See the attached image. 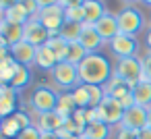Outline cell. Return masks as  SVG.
<instances>
[{"mask_svg":"<svg viewBox=\"0 0 151 139\" xmlns=\"http://www.w3.org/2000/svg\"><path fill=\"white\" fill-rule=\"evenodd\" d=\"M64 139H81V137H77V135H66Z\"/></svg>","mask_w":151,"mask_h":139,"instance_id":"7bdbcfd3","label":"cell"},{"mask_svg":"<svg viewBox=\"0 0 151 139\" xmlns=\"http://www.w3.org/2000/svg\"><path fill=\"white\" fill-rule=\"evenodd\" d=\"M147 127L151 129V108H147Z\"/></svg>","mask_w":151,"mask_h":139,"instance_id":"b9f144b4","label":"cell"},{"mask_svg":"<svg viewBox=\"0 0 151 139\" xmlns=\"http://www.w3.org/2000/svg\"><path fill=\"white\" fill-rule=\"evenodd\" d=\"M73 98L77 102L79 108H91V93H89V85L81 83L73 89Z\"/></svg>","mask_w":151,"mask_h":139,"instance_id":"484cf974","label":"cell"},{"mask_svg":"<svg viewBox=\"0 0 151 139\" xmlns=\"http://www.w3.org/2000/svg\"><path fill=\"white\" fill-rule=\"evenodd\" d=\"M137 139H151V129H149V127H145V129L137 131Z\"/></svg>","mask_w":151,"mask_h":139,"instance_id":"f35d334b","label":"cell"},{"mask_svg":"<svg viewBox=\"0 0 151 139\" xmlns=\"http://www.w3.org/2000/svg\"><path fill=\"white\" fill-rule=\"evenodd\" d=\"M81 137H85V139H108L110 137V125H106L101 120L89 122L85 127V131H83Z\"/></svg>","mask_w":151,"mask_h":139,"instance_id":"7402d4cb","label":"cell"},{"mask_svg":"<svg viewBox=\"0 0 151 139\" xmlns=\"http://www.w3.org/2000/svg\"><path fill=\"white\" fill-rule=\"evenodd\" d=\"M124 2H137V0H124Z\"/></svg>","mask_w":151,"mask_h":139,"instance_id":"f6af8a7d","label":"cell"},{"mask_svg":"<svg viewBox=\"0 0 151 139\" xmlns=\"http://www.w3.org/2000/svg\"><path fill=\"white\" fill-rule=\"evenodd\" d=\"M64 116H60L56 110H52V112H46V114H40V125H37V129L42 131V133H58L62 127H64Z\"/></svg>","mask_w":151,"mask_h":139,"instance_id":"e0dca14e","label":"cell"},{"mask_svg":"<svg viewBox=\"0 0 151 139\" xmlns=\"http://www.w3.org/2000/svg\"><path fill=\"white\" fill-rule=\"evenodd\" d=\"M95 110H97L99 120H101V122H106V125L122 122V116H124V106H122L116 98H112V96H106V98H104V102H101Z\"/></svg>","mask_w":151,"mask_h":139,"instance_id":"8992f818","label":"cell"},{"mask_svg":"<svg viewBox=\"0 0 151 139\" xmlns=\"http://www.w3.org/2000/svg\"><path fill=\"white\" fill-rule=\"evenodd\" d=\"M21 131H23V129H21V127L17 125V120H15L13 116H9V118H4V120H2V137H11V139H17Z\"/></svg>","mask_w":151,"mask_h":139,"instance_id":"f1b7e54d","label":"cell"},{"mask_svg":"<svg viewBox=\"0 0 151 139\" xmlns=\"http://www.w3.org/2000/svg\"><path fill=\"white\" fill-rule=\"evenodd\" d=\"M11 56L17 60V64H23V67H29L31 62H35V56H37V48L29 42H19L15 46H11Z\"/></svg>","mask_w":151,"mask_h":139,"instance_id":"8fae6325","label":"cell"},{"mask_svg":"<svg viewBox=\"0 0 151 139\" xmlns=\"http://www.w3.org/2000/svg\"><path fill=\"white\" fill-rule=\"evenodd\" d=\"M13 118L17 120V125L25 131V129H29V127H33L31 125V118H29V112H25V110H17L15 114H13Z\"/></svg>","mask_w":151,"mask_h":139,"instance_id":"4dcf8cb0","label":"cell"},{"mask_svg":"<svg viewBox=\"0 0 151 139\" xmlns=\"http://www.w3.org/2000/svg\"><path fill=\"white\" fill-rule=\"evenodd\" d=\"M64 19L68 23H85V11H83V7L64 9Z\"/></svg>","mask_w":151,"mask_h":139,"instance_id":"f546056e","label":"cell"},{"mask_svg":"<svg viewBox=\"0 0 151 139\" xmlns=\"http://www.w3.org/2000/svg\"><path fill=\"white\" fill-rule=\"evenodd\" d=\"M0 38H4L9 42V46H15L19 42L25 40V25H17V23H9V21H0Z\"/></svg>","mask_w":151,"mask_h":139,"instance_id":"2e32d148","label":"cell"},{"mask_svg":"<svg viewBox=\"0 0 151 139\" xmlns=\"http://www.w3.org/2000/svg\"><path fill=\"white\" fill-rule=\"evenodd\" d=\"M143 79L151 81V52L143 58Z\"/></svg>","mask_w":151,"mask_h":139,"instance_id":"836d02e7","label":"cell"},{"mask_svg":"<svg viewBox=\"0 0 151 139\" xmlns=\"http://www.w3.org/2000/svg\"><path fill=\"white\" fill-rule=\"evenodd\" d=\"M21 2V0H0V11H9V9H13V7H17Z\"/></svg>","mask_w":151,"mask_h":139,"instance_id":"8d00e7d4","label":"cell"},{"mask_svg":"<svg viewBox=\"0 0 151 139\" xmlns=\"http://www.w3.org/2000/svg\"><path fill=\"white\" fill-rule=\"evenodd\" d=\"M2 19H4V21H9V23L25 25V23L31 19V13H29L23 4H17V7H13V9H9V11H4V13H2Z\"/></svg>","mask_w":151,"mask_h":139,"instance_id":"44dd1931","label":"cell"},{"mask_svg":"<svg viewBox=\"0 0 151 139\" xmlns=\"http://www.w3.org/2000/svg\"><path fill=\"white\" fill-rule=\"evenodd\" d=\"M19 4H23L29 13H31V17H37L40 15V7H37V2H35V0H21V2Z\"/></svg>","mask_w":151,"mask_h":139,"instance_id":"d6a6232c","label":"cell"},{"mask_svg":"<svg viewBox=\"0 0 151 139\" xmlns=\"http://www.w3.org/2000/svg\"><path fill=\"white\" fill-rule=\"evenodd\" d=\"M116 139H137V131L120 127V131H118V137H116Z\"/></svg>","mask_w":151,"mask_h":139,"instance_id":"e575fe53","label":"cell"},{"mask_svg":"<svg viewBox=\"0 0 151 139\" xmlns=\"http://www.w3.org/2000/svg\"><path fill=\"white\" fill-rule=\"evenodd\" d=\"M81 31H83V23H64L62 25V29H60V38L64 40V42H79V38H81Z\"/></svg>","mask_w":151,"mask_h":139,"instance_id":"cb8c5ba5","label":"cell"},{"mask_svg":"<svg viewBox=\"0 0 151 139\" xmlns=\"http://www.w3.org/2000/svg\"><path fill=\"white\" fill-rule=\"evenodd\" d=\"M42 139H60L58 133H42Z\"/></svg>","mask_w":151,"mask_h":139,"instance_id":"60d3db41","label":"cell"},{"mask_svg":"<svg viewBox=\"0 0 151 139\" xmlns=\"http://www.w3.org/2000/svg\"><path fill=\"white\" fill-rule=\"evenodd\" d=\"M114 77L112 73V64L104 54H87L81 62H79V79L85 85H97L104 87L110 79Z\"/></svg>","mask_w":151,"mask_h":139,"instance_id":"6da1fadb","label":"cell"},{"mask_svg":"<svg viewBox=\"0 0 151 139\" xmlns=\"http://www.w3.org/2000/svg\"><path fill=\"white\" fill-rule=\"evenodd\" d=\"M116 75L122 77L124 81H128L134 87L139 81H143V60L137 58V56L120 58L118 64H116Z\"/></svg>","mask_w":151,"mask_h":139,"instance_id":"277c9868","label":"cell"},{"mask_svg":"<svg viewBox=\"0 0 151 139\" xmlns=\"http://www.w3.org/2000/svg\"><path fill=\"white\" fill-rule=\"evenodd\" d=\"M35 64H37L40 69H44V71H52V69L58 64V58L52 54V50H50L48 46H42V48H37Z\"/></svg>","mask_w":151,"mask_h":139,"instance_id":"603a6c76","label":"cell"},{"mask_svg":"<svg viewBox=\"0 0 151 139\" xmlns=\"http://www.w3.org/2000/svg\"><path fill=\"white\" fill-rule=\"evenodd\" d=\"M87 56V52H85V48L79 44V42H70L68 44V50H66V62H73V64H77L79 67V62L83 60Z\"/></svg>","mask_w":151,"mask_h":139,"instance_id":"83f0119b","label":"cell"},{"mask_svg":"<svg viewBox=\"0 0 151 139\" xmlns=\"http://www.w3.org/2000/svg\"><path fill=\"white\" fill-rule=\"evenodd\" d=\"M104 89H106V96H112V98H116L118 102L132 93V85H130L128 81H124L122 77H118L116 73H114V77L104 85Z\"/></svg>","mask_w":151,"mask_h":139,"instance_id":"9a60e30c","label":"cell"},{"mask_svg":"<svg viewBox=\"0 0 151 139\" xmlns=\"http://www.w3.org/2000/svg\"><path fill=\"white\" fill-rule=\"evenodd\" d=\"M77 110H79V106H77V102L73 98V91H62L60 98H58V104H56V112L68 120V118L75 116Z\"/></svg>","mask_w":151,"mask_h":139,"instance_id":"d6986e66","label":"cell"},{"mask_svg":"<svg viewBox=\"0 0 151 139\" xmlns=\"http://www.w3.org/2000/svg\"><path fill=\"white\" fill-rule=\"evenodd\" d=\"M145 46H147V50L151 52V27H149V31H147V35H145Z\"/></svg>","mask_w":151,"mask_h":139,"instance_id":"ab89813d","label":"cell"},{"mask_svg":"<svg viewBox=\"0 0 151 139\" xmlns=\"http://www.w3.org/2000/svg\"><path fill=\"white\" fill-rule=\"evenodd\" d=\"M52 33L44 27V23L37 19V17H31L27 23H25V42L33 44L35 48H42L50 42Z\"/></svg>","mask_w":151,"mask_h":139,"instance_id":"ba28073f","label":"cell"},{"mask_svg":"<svg viewBox=\"0 0 151 139\" xmlns=\"http://www.w3.org/2000/svg\"><path fill=\"white\" fill-rule=\"evenodd\" d=\"M118 27H120V33H126V35H137L141 29H143V15L139 9H132V7H126L122 9L118 15Z\"/></svg>","mask_w":151,"mask_h":139,"instance_id":"5b68a950","label":"cell"},{"mask_svg":"<svg viewBox=\"0 0 151 139\" xmlns=\"http://www.w3.org/2000/svg\"><path fill=\"white\" fill-rule=\"evenodd\" d=\"M17 139H42V131H40V129L33 125V127H29V129L21 131Z\"/></svg>","mask_w":151,"mask_h":139,"instance_id":"1f68e13d","label":"cell"},{"mask_svg":"<svg viewBox=\"0 0 151 139\" xmlns=\"http://www.w3.org/2000/svg\"><path fill=\"white\" fill-rule=\"evenodd\" d=\"M79 44L85 48V52H87V54H95V52L101 48L104 40H101V35L95 31V27H93V25H89V23H83V31H81Z\"/></svg>","mask_w":151,"mask_h":139,"instance_id":"4fadbf2b","label":"cell"},{"mask_svg":"<svg viewBox=\"0 0 151 139\" xmlns=\"http://www.w3.org/2000/svg\"><path fill=\"white\" fill-rule=\"evenodd\" d=\"M2 139H11V137H2Z\"/></svg>","mask_w":151,"mask_h":139,"instance_id":"bcb514c9","label":"cell"},{"mask_svg":"<svg viewBox=\"0 0 151 139\" xmlns=\"http://www.w3.org/2000/svg\"><path fill=\"white\" fill-rule=\"evenodd\" d=\"M37 19L44 23V27H46L52 35H58L60 29H62V25L66 23V19H64V9H62L60 4L50 7V9H42L40 15H37Z\"/></svg>","mask_w":151,"mask_h":139,"instance_id":"52a82bcc","label":"cell"},{"mask_svg":"<svg viewBox=\"0 0 151 139\" xmlns=\"http://www.w3.org/2000/svg\"><path fill=\"white\" fill-rule=\"evenodd\" d=\"M95 31L101 35V40L104 42H112L118 33H120V27H118V17H114V15H106V17H101L95 25Z\"/></svg>","mask_w":151,"mask_h":139,"instance_id":"5bb4252c","label":"cell"},{"mask_svg":"<svg viewBox=\"0 0 151 139\" xmlns=\"http://www.w3.org/2000/svg\"><path fill=\"white\" fill-rule=\"evenodd\" d=\"M58 98H60V93L52 85H35L31 96H29V106L33 108V112L46 114V112L56 110Z\"/></svg>","mask_w":151,"mask_h":139,"instance_id":"7a4b0ae2","label":"cell"},{"mask_svg":"<svg viewBox=\"0 0 151 139\" xmlns=\"http://www.w3.org/2000/svg\"><path fill=\"white\" fill-rule=\"evenodd\" d=\"M143 4H147V7H151V0H141Z\"/></svg>","mask_w":151,"mask_h":139,"instance_id":"ee69618b","label":"cell"},{"mask_svg":"<svg viewBox=\"0 0 151 139\" xmlns=\"http://www.w3.org/2000/svg\"><path fill=\"white\" fill-rule=\"evenodd\" d=\"M120 127L124 129H132V131H141L147 127V108L143 106H130L124 110V116H122V122Z\"/></svg>","mask_w":151,"mask_h":139,"instance_id":"30bf717a","label":"cell"},{"mask_svg":"<svg viewBox=\"0 0 151 139\" xmlns=\"http://www.w3.org/2000/svg\"><path fill=\"white\" fill-rule=\"evenodd\" d=\"M29 81H31L29 69H27V67H23V64H17V71H15V77H13L11 85H13V87L19 91V89L27 87V85H29Z\"/></svg>","mask_w":151,"mask_h":139,"instance_id":"4316f807","label":"cell"},{"mask_svg":"<svg viewBox=\"0 0 151 139\" xmlns=\"http://www.w3.org/2000/svg\"><path fill=\"white\" fill-rule=\"evenodd\" d=\"M110 48L112 52L118 56V58H130L137 54L139 50V42L134 35H126V33H118L112 42H110Z\"/></svg>","mask_w":151,"mask_h":139,"instance_id":"9c48e42d","label":"cell"},{"mask_svg":"<svg viewBox=\"0 0 151 139\" xmlns=\"http://www.w3.org/2000/svg\"><path fill=\"white\" fill-rule=\"evenodd\" d=\"M50 50H52V54L58 58V62H62L64 58H66V50H68V42H64L60 35H52L50 38V42L46 44Z\"/></svg>","mask_w":151,"mask_h":139,"instance_id":"d4e9b609","label":"cell"},{"mask_svg":"<svg viewBox=\"0 0 151 139\" xmlns=\"http://www.w3.org/2000/svg\"><path fill=\"white\" fill-rule=\"evenodd\" d=\"M17 98H19V91L13 85L2 83V89H0V114L4 118H9L17 112Z\"/></svg>","mask_w":151,"mask_h":139,"instance_id":"7c38bea8","label":"cell"},{"mask_svg":"<svg viewBox=\"0 0 151 139\" xmlns=\"http://www.w3.org/2000/svg\"><path fill=\"white\" fill-rule=\"evenodd\" d=\"M52 77L54 81L62 87V89H75L77 85H81V79H79V67L73 64V62H58L54 69H52Z\"/></svg>","mask_w":151,"mask_h":139,"instance_id":"3957f363","label":"cell"},{"mask_svg":"<svg viewBox=\"0 0 151 139\" xmlns=\"http://www.w3.org/2000/svg\"><path fill=\"white\" fill-rule=\"evenodd\" d=\"M81 139H85V137H81Z\"/></svg>","mask_w":151,"mask_h":139,"instance_id":"7dc6e473","label":"cell"},{"mask_svg":"<svg viewBox=\"0 0 151 139\" xmlns=\"http://www.w3.org/2000/svg\"><path fill=\"white\" fill-rule=\"evenodd\" d=\"M83 11H85V23H89V25H95L101 17L108 15L101 0H87L83 4Z\"/></svg>","mask_w":151,"mask_h":139,"instance_id":"ac0fdd59","label":"cell"},{"mask_svg":"<svg viewBox=\"0 0 151 139\" xmlns=\"http://www.w3.org/2000/svg\"><path fill=\"white\" fill-rule=\"evenodd\" d=\"M87 0H60V7L62 9H70V7H83Z\"/></svg>","mask_w":151,"mask_h":139,"instance_id":"d590c367","label":"cell"},{"mask_svg":"<svg viewBox=\"0 0 151 139\" xmlns=\"http://www.w3.org/2000/svg\"><path fill=\"white\" fill-rule=\"evenodd\" d=\"M132 98H134V104L137 106H143V108H151V81H139L134 87H132Z\"/></svg>","mask_w":151,"mask_h":139,"instance_id":"ffe728a7","label":"cell"},{"mask_svg":"<svg viewBox=\"0 0 151 139\" xmlns=\"http://www.w3.org/2000/svg\"><path fill=\"white\" fill-rule=\"evenodd\" d=\"M35 2H37V7H40V11H42V9H50V7L60 4V0H35Z\"/></svg>","mask_w":151,"mask_h":139,"instance_id":"74e56055","label":"cell"}]
</instances>
